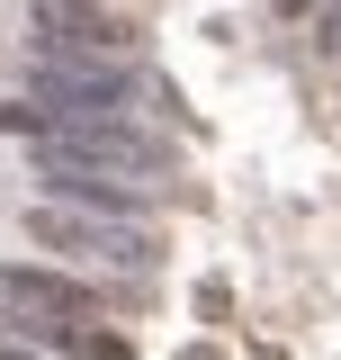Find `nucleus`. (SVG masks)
<instances>
[{"label":"nucleus","instance_id":"nucleus-1","mask_svg":"<svg viewBox=\"0 0 341 360\" xmlns=\"http://www.w3.org/2000/svg\"><path fill=\"white\" fill-rule=\"evenodd\" d=\"M27 243L63 252V262H99V270H153L162 262V234L144 217H99V207H72V198H36L27 207Z\"/></svg>","mask_w":341,"mask_h":360},{"label":"nucleus","instance_id":"nucleus-2","mask_svg":"<svg viewBox=\"0 0 341 360\" xmlns=\"http://www.w3.org/2000/svg\"><path fill=\"white\" fill-rule=\"evenodd\" d=\"M0 307H9V324H99L108 297L72 270H0Z\"/></svg>","mask_w":341,"mask_h":360},{"label":"nucleus","instance_id":"nucleus-3","mask_svg":"<svg viewBox=\"0 0 341 360\" xmlns=\"http://www.w3.org/2000/svg\"><path fill=\"white\" fill-rule=\"evenodd\" d=\"M36 37L54 45V54H72V63H126L135 27H126V18H108L99 0H45Z\"/></svg>","mask_w":341,"mask_h":360},{"label":"nucleus","instance_id":"nucleus-4","mask_svg":"<svg viewBox=\"0 0 341 360\" xmlns=\"http://www.w3.org/2000/svg\"><path fill=\"white\" fill-rule=\"evenodd\" d=\"M314 9H323V0H279V18H288V27H305Z\"/></svg>","mask_w":341,"mask_h":360},{"label":"nucleus","instance_id":"nucleus-5","mask_svg":"<svg viewBox=\"0 0 341 360\" xmlns=\"http://www.w3.org/2000/svg\"><path fill=\"white\" fill-rule=\"evenodd\" d=\"M0 360H45V352H27V342H0Z\"/></svg>","mask_w":341,"mask_h":360}]
</instances>
